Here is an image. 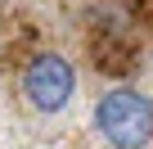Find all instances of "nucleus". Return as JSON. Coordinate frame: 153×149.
Returning <instances> with one entry per match:
<instances>
[{
    "mask_svg": "<svg viewBox=\"0 0 153 149\" xmlns=\"http://www.w3.org/2000/svg\"><path fill=\"white\" fill-rule=\"evenodd\" d=\"M95 127L113 149H144L153 140V104L131 86H113L95 104Z\"/></svg>",
    "mask_w": 153,
    "mask_h": 149,
    "instance_id": "1",
    "label": "nucleus"
},
{
    "mask_svg": "<svg viewBox=\"0 0 153 149\" xmlns=\"http://www.w3.org/2000/svg\"><path fill=\"white\" fill-rule=\"evenodd\" d=\"M72 86H76V72L63 54H36L23 72V95L32 100L36 113H59L68 109L72 100Z\"/></svg>",
    "mask_w": 153,
    "mask_h": 149,
    "instance_id": "2",
    "label": "nucleus"
}]
</instances>
